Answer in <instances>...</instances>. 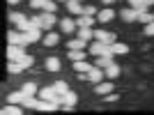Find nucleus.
<instances>
[{
  "instance_id": "obj_36",
  "label": "nucleus",
  "mask_w": 154,
  "mask_h": 115,
  "mask_svg": "<svg viewBox=\"0 0 154 115\" xmlns=\"http://www.w3.org/2000/svg\"><path fill=\"white\" fill-rule=\"evenodd\" d=\"M83 14H88V16H94V14H97V9H94L92 5H88V7H83Z\"/></svg>"
},
{
  "instance_id": "obj_24",
  "label": "nucleus",
  "mask_w": 154,
  "mask_h": 115,
  "mask_svg": "<svg viewBox=\"0 0 154 115\" xmlns=\"http://www.w3.org/2000/svg\"><path fill=\"white\" fill-rule=\"evenodd\" d=\"M67 46H69V48H83V51H85V48H88V42H85V39H81V37L76 35V37L71 39Z\"/></svg>"
},
{
  "instance_id": "obj_11",
  "label": "nucleus",
  "mask_w": 154,
  "mask_h": 115,
  "mask_svg": "<svg viewBox=\"0 0 154 115\" xmlns=\"http://www.w3.org/2000/svg\"><path fill=\"white\" fill-rule=\"evenodd\" d=\"M76 28H78V26H76V21H74V19H67V16H64V19L60 21V30H62L64 35H71Z\"/></svg>"
},
{
  "instance_id": "obj_17",
  "label": "nucleus",
  "mask_w": 154,
  "mask_h": 115,
  "mask_svg": "<svg viewBox=\"0 0 154 115\" xmlns=\"http://www.w3.org/2000/svg\"><path fill=\"white\" fill-rule=\"evenodd\" d=\"M120 16H122V21H127V23H131V21H138V12H136L134 7H127V9H122V12H120Z\"/></svg>"
},
{
  "instance_id": "obj_40",
  "label": "nucleus",
  "mask_w": 154,
  "mask_h": 115,
  "mask_svg": "<svg viewBox=\"0 0 154 115\" xmlns=\"http://www.w3.org/2000/svg\"><path fill=\"white\" fill-rule=\"evenodd\" d=\"M60 2H67V0H60Z\"/></svg>"
},
{
  "instance_id": "obj_32",
  "label": "nucleus",
  "mask_w": 154,
  "mask_h": 115,
  "mask_svg": "<svg viewBox=\"0 0 154 115\" xmlns=\"http://www.w3.org/2000/svg\"><path fill=\"white\" fill-rule=\"evenodd\" d=\"M53 88L58 90L60 95H64V92H69V85L64 83V81H55V83H53Z\"/></svg>"
},
{
  "instance_id": "obj_20",
  "label": "nucleus",
  "mask_w": 154,
  "mask_h": 115,
  "mask_svg": "<svg viewBox=\"0 0 154 115\" xmlns=\"http://www.w3.org/2000/svg\"><path fill=\"white\" fill-rule=\"evenodd\" d=\"M115 62V60H113V55H99L97 58V67H101V69H106V67H110V64Z\"/></svg>"
},
{
  "instance_id": "obj_12",
  "label": "nucleus",
  "mask_w": 154,
  "mask_h": 115,
  "mask_svg": "<svg viewBox=\"0 0 154 115\" xmlns=\"http://www.w3.org/2000/svg\"><path fill=\"white\" fill-rule=\"evenodd\" d=\"M23 108H26V106H21V104H9L5 108H0V115H21Z\"/></svg>"
},
{
  "instance_id": "obj_37",
  "label": "nucleus",
  "mask_w": 154,
  "mask_h": 115,
  "mask_svg": "<svg viewBox=\"0 0 154 115\" xmlns=\"http://www.w3.org/2000/svg\"><path fill=\"white\" fill-rule=\"evenodd\" d=\"M106 101H117V95H106Z\"/></svg>"
},
{
  "instance_id": "obj_13",
  "label": "nucleus",
  "mask_w": 154,
  "mask_h": 115,
  "mask_svg": "<svg viewBox=\"0 0 154 115\" xmlns=\"http://www.w3.org/2000/svg\"><path fill=\"white\" fill-rule=\"evenodd\" d=\"M110 90H115L110 81H101V83H97V85H94V92H97V95H101V97L110 95Z\"/></svg>"
},
{
  "instance_id": "obj_29",
  "label": "nucleus",
  "mask_w": 154,
  "mask_h": 115,
  "mask_svg": "<svg viewBox=\"0 0 154 115\" xmlns=\"http://www.w3.org/2000/svg\"><path fill=\"white\" fill-rule=\"evenodd\" d=\"M46 69L48 71H60V60L58 58H48V60H46Z\"/></svg>"
},
{
  "instance_id": "obj_4",
  "label": "nucleus",
  "mask_w": 154,
  "mask_h": 115,
  "mask_svg": "<svg viewBox=\"0 0 154 115\" xmlns=\"http://www.w3.org/2000/svg\"><path fill=\"white\" fill-rule=\"evenodd\" d=\"M30 7L42 12H55V0H30Z\"/></svg>"
},
{
  "instance_id": "obj_5",
  "label": "nucleus",
  "mask_w": 154,
  "mask_h": 115,
  "mask_svg": "<svg viewBox=\"0 0 154 115\" xmlns=\"http://www.w3.org/2000/svg\"><path fill=\"white\" fill-rule=\"evenodd\" d=\"M7 42H9V44H19V46H28V42H26V32H21V30H9V35H7Z\"/></svg>"
},
{
  "instance_id": "obj_8",
  "label": "nucleus",
  "mask_w": 154,
  "mask_h": 115,
  "mask_svg": "<svg viewBox=\"0 0 154 115\" xmlns=\"http://www.w3.org/2000/svg\"><path fill=\"white\" fill-rule=\"evenodd\" d=\"M55 26V12H42V30H51Z\"/></svg>"
},
{
  "instance_id": "obj_21",
  "label": "nucleus",
  "mask_w": 154,
  "mask_h": 115,
  "mask_svg": "<svg viewBox=\"0 0 154 115\" xmlns=\"http://www.w3.org/2000/svg\"><path fill=\"white\" fill-rule=\"evenodd\" d=\"M26 92H23V90H19V92H12V95H9V104H21V106H23V101H26Z\"/></svg>"
},
{
  "instance_id": "obj_27",
  "label": "nucleus",
  "mask_w": 154,
  "mask_h": 115,
  "mask_svg": "<svg viewBox=\"0 0 154 115\" xmlns=\"http://www.w3.org/2000/svg\"><path fill=\"white\" fill-rule=\"evenodd\" d=\"M78 37L85 39V42H90V39L94 37V30H92V28H78Z\"/></svg>"
},
{
  "instance_id": "obj_30",
  "label": "nucleus",
  "mask_w": 154,
  "mask_h": 115,
  "mask_svg": "<svg viewBox=\"0 0 154 115\" xmlns=\"http://www.w3.org/2000/svg\"><path fill=\"white\" fill-rule=\"evenodd\" d=\"M138 21H140L143 26H147V23H152V21H154V14H149V12H140V14H138Z\"/></svg>"
},
{
  "instance_id": "obj_33",
  "label": "nucleus",
  "mask_w": 154,
  "mask_h": 115,
  "mask_svg": "<svg viewBox=\"0 0 154 115\" xmlns=\"http://www.w3.org/2000/svg\"><path fill=\"white\" fill-rule=\"evenodd\" d=\"M19 62L23 64V69H28V67H32V62H35V58H32V55H28V53H26V55L21 58Z\"/></svg>"
},
{
  "instance_id": "obj_16",
  "label": "nucleus",
  "mask_w": 154,
  "mask_h": 115,
  "mask_svg": "<svg viewBox=\"0 0 154 115\" xmlns=\"http://www.w3.org/2000/svg\"><path fill=\"white\" fill-rule=\"evenodd\" d=\"M26 42H28V44L42 42V28H30V30L26 32Z\"/></svg>"
},
{
  "instance_id": "obj_28",
  "label": "nucleus",
  "mask_w": 154,
  "mask_h": 115,
  "mask_svg": "<svg viewBox=\"0 0 154 115\" xmlns=\"http://www.w3.org/2000/svg\"><path fill=\"white\" fill-rule=\"evenodd\" d=\"M21 90H23V92H26L28 97H35V95H39V88H37L35 83H26V85H23Z\"/></svg>"
},
{
  "instance_id": "obj_39",
  "label": "nucleus",
  "mask_w": 154,
  "mask_h": 115,
  "mask_svg": "<svg viewBox=\"0 0 154 115\" xmlns=\"http://www.w3.org/2000/svg\"><path fill=\"white\" fill-rule=\"evenodd\" d=\"M7 2H9V5H19L21 0H7Z\"/></svg>"
},
{
  "instance_id": "obj_31",
  "label": "nucleus",
  "mask_w": 154,
  "mask_h": 115,
  "mask_svg": "<svg viewBox=\"0 0 154 115\" xmlns=\"http://www.w3.org/2000/svg\"><path fill=\"white\" fill-rule=\"evenodd\" d=\"M7 71H9V74H21V71H23V64L21 62H9L7 64Z\"/></svg>"
},
{
  "instance_id": "obj_26",
  "label": "nucleus",
  "mask_w": 154,
  "mask_h": 115,
  "mask_svg": "<svg viewBox=\"0 0 154 115\" xmlns=\"http://www.w3.org/2000/svg\"><path fill=\"white\" fill-rule=\"evenodd\" d=\"M103 71H106V78H110V81H113V78H117V76H120V67H117L115 62L110 64V67H106V69H103Z\"/></svg>"
},
{
  "instance_id": "obj_23",
  "label": "nucleus",
  "mask_w": 154,
  "mask_h": 115,
  "mask_svg": "<svg viewBox=\"0 0 154 115\" xmlns=\"http://www.w3.org/2000/svg\"><path fill=\"white\" fill-rule=\"evenodd\" d=\"M90 69H92V64H88L85 60H78V62H74V71H78V74H88Z\"/></svg>"
},
{
  "instance_id": "obj_22",
  "label": "nucleus",
  "mask_w": 154,
  "mask_h": 115,
  "mask_svg": "<svg viewBox=\"0 0 154 115\" xmlns=\"http://www.w3.org/2000/svg\"><path fill=\"white\" fill-rule=\"evenodd\" d=\"M58 42H60V35H58V32H51V30L46 32V37H44V44L46 46H55Z\"/></svg>"
},
{
  "instance_id": "obj_2",
  "label": "nucleus",
  "mask_w": 154,
  "mask_h": 115,
  "mask_svg": "<svg viewBox=\"0 0 154 115\" xmlns=\"http://www.w3.org/2000/svg\"><path fill=\"white\" fill-rule=\"evenodd\" d=\"M23 55H26V46H19V44L7 46V60H9V62H19Z\"/></svg>"
},
{
  "instance_id": "obj_6",
  "label": "nucleus",
  "mask_w": 154,
  "mask_h": 115,
  "mask_svg": "<svg viewBox=\"0 0 154 115\" xmlns=\"http://www.w3.org/2000/svg\"><path fill=\"white\" fill-rule=\"evenodd\" d=\"M76 101H78V97H76V92H64L62 95V106H64V110H74V106H76Z\"/></svg>"
},
{
  "instance_id": "obj_3",
  "label": "nucleus",
  "mask_w": 154,
  "mask_h": 115,
  "mask_svg": "<svg viewBox=\"0 0 154 115\" xmlns=\"http://www.w3.org/2000/svg\"><path fill=\"white\" fill-rule=\"evenodd\" d=\"M88 51L92 53V55H110L108 53V44H103V42H99V39H94V42H92L90 46H88Z\"/></svg>"
},
{
  "instance_id": "obj_34",
  "label": "nucleus",
  "mask_w": 154,
  "mask_h": 115,
  "mask_svg": "<svg viewBox=\"0 0 154 115\" xmlns=\"http://www.w3.org/2000/svg\"><path fill=\"white\" fill-rule=\"evenodd\" d=\"M143 32H145L147 37H154V21H152V23H147V26H145V30H143Z\"/></svg>"
},
{
  "instance_id": "obj_14",
  "label": "nucleus",
  "mask_w": 154,
  "mask_h": 115,
  "mask_svg": "<svg viewBox=\"0 0 154 115\" xmlns=\"http://www.w3.org/2000/svg\"><path fill=\"white\" fill-rule=\"evenodd\" d=\"M83 0H67V9H69V14H74V16H81L83 14V5H81Z\"/></svg>"
},
{
  "instance_id": "obj_19",
  "label": "nucleus",
  "mask_w": 154,
  "mask_h": 115,
  "mask_svg": "<svg viewBox=\"0 0 154 115\" xmlns=\"http://www.w3.org/2000/svg\"><path fill=\"white\" fill-rule=\"evenodd\" d=\"M129 7H134L136 12L140 14V12H147V7H152V5L147 0H129Z\"/></svg>"
},
{
  "instance_id": "obj_15",
  "label": "nucleus",
  "mask_w": 154,
  "mask_h": 115,
  "mask_svg": "<svg viewBox=\"0 0 154 115\" xmlns=\"http://www.w3.org/2000/svg\"><path fill=\"white\" fill-rule=\"evenodd\" d=\"M113 16H115V12L110 7H103L101 12H97V21L99 23H108V21H113Z\"/></svg>"
},
{
  "instance_id": "obj_38",
  "label": "nucleus",
  "mask_w": 154,
  "mask_h": 115,
  "mask_svg": "<svg viewBox=\"0 0 154 115\" xmlns=\"http://www.w3.org/2000/svg\"><path fill=\"white\" fill-rule=\"evenodd\" d=\"M101 2H103V5H106V7H110V5H113V2H115V0H101Z\"/></svg>"
},
{
  "instance_id": "obj_25",
  "label": "nucleus",
  "mask_w": 154,
  "mask_h": 115,
  "mask_svg": "<svg viewBox=\"0 0 154 115\" xmlns=\"http://www.w3.org/2000/svg\"><path fill=\"white\" fill-rule=\"evenodd\" d=\"M69 60H71V62L85 60V53H83V48H69Z\"/></svg>"
},
{
  "instance_id": "obj_9",
  "label": "nucleus",
  "mask_w": 154,
  "mask_h": 115,
  "mask_svg": "<svg viewBox=\"0 0 154 115\" xmlns=\"http://www.w3.org/2000/svg\"><path fill=\"white\" fill-rule=\"evenodd\" d=\"M108 53H110V55H127L129 46L122 44V42H113V44H108Z\"/></svg>"
},
{
  "instance_id": "obj_18",
  "label": "nucleus",
  "mask_w": 154,
  "mask_h": 115,
  "mask_svg": "<svg viewBox=\"0 0 154 115\" xmlns=\"http://www.w3.org/2000/svg\"><path fill=\"white\" fill-rule=\"evenodd\" d=\"M76 26L78 28H92L94 26V16H88V14H81L76 19Z\"/></svg>"
},
{
  "instance_id": "obj_10",
  "label": "nucleus",
  "mask_w": 154,
  "mask_h": 115,
  "mask_svg": "<svg viewBox=\"0 0 154 115\" xmlns=\"http://www.w3.org/2000/svg\"><path fill=\"white\" fill-rule=\"evenodd\" d=\"M94 39H99V42H103V44H113V42H117L115 32H106V30H94Z\"/></svg>"
},
{
  "instance_id": "obj_7",
  "label": "nucleus",
  "mask_w": 154,
  "mask_h": 115,
  "mask_svg": "<svg viewBox=\"0 0 154 115\" xmlns=\"http://www.w3.org/2000/svg\"><path fill=\"white\" fill-rule=\"evenodd\" d=\"M103 76H106V71H103L101 67H97V64L92 67L90 71H88V81H92L94 85H97V83H101V81H103Z\"/></svg>"
},
{
  "instance_id": "obj_35",
  "label": "nucleus",
  "mask_w": 154,
  "mask_h": 115,
  "mask_svg": "<svg viewBox=\"0 0 154 115\" xmlns=\"http://www.w3.org/2000/svg\"><path fill=\"white\" fill-rule=\"evenodd\" d=\"M30 23H32V28H42V14H39V16H32Z\"/></svg>"
},
{
  "instance_id": "obj_1",
  "label": "nucleus",
  "mask_w": 154,
  "mask_h": 115,
  "mask_svg": "<svg viewBox=\"0 0 154 115\" xmlns=\"http://www.w3.org/2000/svg\"><path fill=\"white\" fill-rule=\"evenodd\" d=\"M9 21H12L14 26H16V30H21V32H28L32 28V23H30V19H26L21 12H14V14H9Z\"/></svg>"
}]
</instances>
